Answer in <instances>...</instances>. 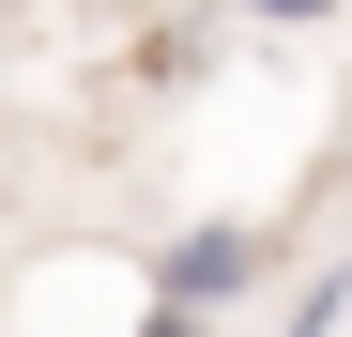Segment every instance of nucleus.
<instances>
[{
	"instance_id": "nucleus-3",
	"label": "nucleus",
	"mask_w": 352,
	"mask_h": 337,
	"mask_svg": "<svg viewBox=\"0 0 352 337\" xmlns=\"http://www.w3.org/2000/svg\"><path fill=\"white\" fill-rule=\"evenodd\" d=\"M276 337H352V261H307V276H291Z\"/></svg>"
},
{
	"instance_id": "nucleus-4",
	"label": "nucleus",
	"mask_w": 352,
	"mask_h": 337,
	"mask_svg": "<svg viewBox=\"0 0 352 337\" xmlns=\"http://www.w3.org/2000/svg\"><path fill=\"white\" fill-rule=\"evenodd\" d=\"M245 16H261V31H322L337 0H245Z\"/></svg>"
},
{
	"instance_id": "nucleus-2",
	"label": "nucleus",
	"mask_w": 352,
	"mask_h": 337,
	"mask_svg": "<svg viewBox=\"0 0 352 337\" xmlns=\"http://www.w3.org/2000/svg\"><path fill=\"white\" fill-rule=\"evenodd\" d=\"M214 46H230V16H214V0H184V16L138 46V77H153V92H184V77H214Z\"/></svg>"
},
{
	"instance_id": "nucleus-1",
	"label": "nucleus",
	"mask_w": 352,
	"mask_h": 337,
	"mask_svg": "<svg viewBox=\"0 0 352 337\" xmlns=\"http://www.w3.org/2000/svg\"><path fill=\"white\" fill-rule=\"evenodd\" d=\"M261 276H276V230H261V215H199V230H168V246L138 261V307L214 322V307H245Z\"/></svg>"
}]
</instances>
